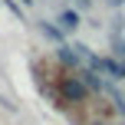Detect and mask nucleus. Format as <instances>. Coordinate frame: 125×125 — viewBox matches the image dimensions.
Listing matches in <instances>:
<instances>
[{"mask_svg":"<svg viewBox=\"0 0 125 125\" xmlns=\"http://www.w3.org/2000/svg\"><path fill=\"white\" fill-rule=\"evenodd\" d=\"M59 23H62V30H76V26H79V13L62 10V13H59Z\"/></svg>","mask_w":125,"mask_h":125,"instance_id":"obj_1","label":"nucleus"},{"mask_svg":"<svg viewBox=\"0 0 125 125\" xmlns=\"http://www.w3.org/2000/svg\"><path fill=\"white\" fill-rule=\"evenodd\" d=\"M43 33H46L50 40H59V30H56V26H50V23H43Z\"/></svg>","mask_w":125,"mask_h":125,"instance_id":"obj_2","label":"nucleus"},{"mask_svg":"<svg viewBox=\"0 0 125 125\" xmlns=\"http://www.w3.org/2000/svg\"><path fill=\"white\" fill-rule=\"evenodd\" d=\"M115 53H119V56H125V40H115Z\"/></svg>","mask_w":125,"mask_h":125,"instance_id":"obj_3","label":"nucleus"},{"mask_svg":"<svg viewBox=\"0 0 125 125\" xmlns=\"http://www.w3.org/2000/svg\"><path fill=\"white\" fill-rule=\"evenodd\" d=\"M76 3H79V7H89V3H92V0H76Z\"/></svg>","mask_w":125,"mask_h":125,"instance_id":"obj_4","label":"nucleus"},{"mask_svg":"<svg viewBox=\"0 0 125 125\" xmlns=\"http://www.w3.org/2000/svg\"><path fill=\"white\" fill-rule=\"evenodd\" d=\"M109 3H112V7H119V3H125V0H109Z\"/></svg>","mask_w":125,"mask_h":125,"instance_id":"obj_5","label":"nucleus"},{"mask_svg":"<svg viewBox=\"0 0 125 125\" xmlns=\"http://www.w3.org/2000/svg\"><path fill=\"white\" fill-rule=\"evenodd\" d=\"M23 3H33V0H23Z\"/></svg>","mask_w":125,"mask_h":125,"instance_id":"obj_6","label":"nucleus"}]
</instances>
